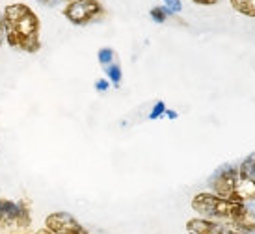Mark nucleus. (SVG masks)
<instances>
[{"mask_svg": "<svg viewBox=\"0 0 255 234\" xmlns=\"http://www.w3.org/2000/svg\"><path fill=\"white\" fill-rule=\"evenodd\" d=\"M190 205L201 220H209L242 234H255V205L252 203H233L207 192L194 195Z\"/></svg>", "mask_w": 255, "mask_h": 234, "instance_id": "nucleus-1", "label": "nucleus"}, {"mask_svg": "<svg viewBox=\"0 0 255 234\" xmlns=\"http://www.w3.org/2000/svg\"><path fill=\"white\" fill-rule=\"evenodd\" d=\"M4 41L17 52L36 54L41 49V21L26 4H9L2 11Z\"/></svg>", "mask_w": 255, "mask_h": 234, "instance_id": "nucleus-2", "label": "nucleus"}, {"mask_svg": "<svg viewBox=\"0 0 255 234\" xmlns=\"http://www.w3.org/2000/svg\"><path fill=\"white\" fill-rule=\"evenodd\" d=\"M209 190L213 195L233 203H254L255 182L250 180L241 167L224 165L209 178Z\"/></svg>", "mask_w": 255, "mask_h": 234, "instance_id": "nucleus-3", "label": "nucleus"}, {"mask_svg": "<svg viewBox=\"0 0 255 234\" xmlns=\"http://www.w3.org/2000/svg\"><path fill=\"white\" fill-rule=\"evenodd\" d=\"M65 19L77 26H86L97 21L103 15V6L99 0H71L64 9Z\"/></svg>", "mask_w": 255, "mask_h": 234, "instance_id": "nucleus-4", "label": "nucleus"}, {"mask_svg": "<svg viewBox=\"0 0 255 234\" xmlns=\"http://www.w3.org/2000/svg\"><path fill=\"white\" fill-rule=\"evenodd\" d=\"M13 223H32V216L26 203L0 197V227Z\"/></svg>", "mask_w": 255, "mask_h": 234, "instance_id": "nucleus-5", "label": "nucleus"}, {"mask_svg": "<svg viewBox=\"0 0 255 234\" xmlns=\"http://www.w3.org/2000/svg\"><path fill=\"white\" fill-rule=\"evenodd\" d=\"M43 227L50 231L52 234H77L82 225L80 221L69 212H52L45 218Z\"/></svg>", "mask_w": 255, "mask_h": 234, "instance_id": "nucleus-6", "label": "nucleus"}, {"mask_svg": "<svg viewBox=\"0 0 255 234\" xmlns=\"http://www.w3.org/2000/svg\"><path fill=\"white\" fill-rule=\"evenodd\" d=\"M186 233L188 234H242L239 231H233L229 227L213 223L209 220H201V218H192L186 221Z\"/></svg>", "mask_w": 255, "mask_h": 234, "instance_id": "nucleus-7", "label": "nucleus"}, {"mask_svg": "<svg viewBox=\"0 0 255 234\" xmlns=\"http://www.w3.org/2000/svg\"><path fill=\"white\" fill-rule=\"evenodd\" d=\"M112 60H114V52L110 49H103L99 52V62L103 64V67H105L107 75L110 77V80H112L114 84H120L121 69L120 65H118V62H112Z\"/></svg>", "mask_w": 255, "mask_h": 234, "instance_id": "nucleus-8", "label": "nucleus"}, {"mask_svg": "<svg viewBox=\"0 0 255 234\" xmlns=\"http://www.w3.org/2000/svg\"><path fill=\"white\" fill-rule=\"evenodd\" d=\"M235 11L246 15V17H255V0H229Z\"/></svg>", "mask_w": 255, "mask_h": 234, "instance_id": "nucleus-9", "label": "nucleus"}, {"mask_svg": "<svg viewBox=\"0 0 255 234\" xmlns=\"http://www.w3.org/2000/svg\"><path fill=\"white\" fill-rule=\"evenodd\" d=\"M241 171L250 178V180H254L255 182V153L254 155H250L248 158L241 163Z\"/></svg>", "mask_w": 255, "mask_h": 234, "instance_id": "nucleus-10", "label": "nucleus"}, {"mask_svg": "<svg viewBox=\"0 0 255 234\" xmlns=\"http://www.w3.org/2000/svg\"><path fill=\"white\" fill-rule=\"evenodd\" d=\"M151 17H153V19H156V21L162 22L164 19H166V13H164V11L160 9V7H155V9L151 11Z\"/></svg>", "mask_w": 255, "mask_h": 234, "instance_id": "nucleus-11", "label": "nucleus"}, {"mask_svg": "<svg viewBox=\"0 0 255 234\" xmlns=\"http://www.w3.org/2000/svg\"><path fill=\"white\" fill-rule=\"evenodd\" d=\"M164 2H166L168 7L173 9V11H179V9H181V2H179V0H164Z\"/></svg>", "mask_w": 255, "mask_h": 234, "instance_id": "nucleus-12", "label": "nucleus"}, {"mask_svg": "<svg viewBox=\"0 0 255 234\" xmlns=\"http://www.w3.org/2000/svg\"><path fill=\"white\" fill-rule=\"evenodd\" d=\"M192 2H196L199 6H214L218 0H192Z\"/></svg>", "mask_w": 255, "mask_h": 234, "instance_id": "nucleus-13", "label": "nucleus"}, {"mask_svg": "<svg viewBox=\"0 0 255 234\" xmlns=\"http://www.w3.org/2000/svg\"><path fill=\"white\" fill-rule=\"evenodd\" d=\"M4 43V24H2V13H0V47Z\"/></svg>", "mask_w": 255, "mask_h": 234, "instance_id": "nucleus-14", "label": "nucleus"}, {"mask_svg": "<svg viewBox=\"0 0 255 234\" xmlns=\"http://www.w3.org/2000/svg\"><path fill=\"white\" fill-rule=\"evenodd\" d=\"M34 234H52V233H50V231H47L45 227H41V229H37V231Z\"/></svg>", "mask_w": 255, "mask_h": 234, "instance_id": "nucleus-15", "label": "nucleus"}, {"mask_svg": "<svg viewBox=\"0 0 255 234\" xmlns=\"http://www.w3.org/2000/svg\"><path fill=\"white\" fill-rule=\"evenodd\" d=\"M77 234H90V233H88V231H86V227H82V229H80V231H78Z\"/></svg>", "mask_w": 255, "mask_h": 234, "instance_id": "nucleus-16", "label": "nucleus"}, {"mask_svg": "<svg viewBox=\"0 0 255 234\" xmlns=\"http://www.w3.org/2000/svg\"><path fill=\"white\" fill-rule=\"evenodd\" d=\"M67 2H71V0H67Z\"/></svg>", "mask_w": 255, "mask_h": 234, "instance_id": "nucleus-17", "label": "nucleus"}]
</instances>
